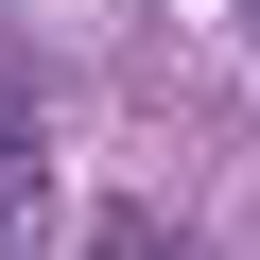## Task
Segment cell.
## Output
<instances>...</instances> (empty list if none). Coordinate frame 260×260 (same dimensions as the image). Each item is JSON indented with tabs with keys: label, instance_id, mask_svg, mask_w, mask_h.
I'll list each match as a JSON object with an SVG mask.
<instances>
[{
	"label": "cell",
	"instance_id": "1",
	"mask_svg": "<svg viewBox=\"0 0 260 260\" xmlns=\"http://www.w3.org/2000/svg\"><path fill=\"white\" fill-rule=\"evenodd\" d=\"M243 18H260V0H243Z\"/></svg>",
	"mask_w": 260,
	"mask_h": 260
}]
</instances>
